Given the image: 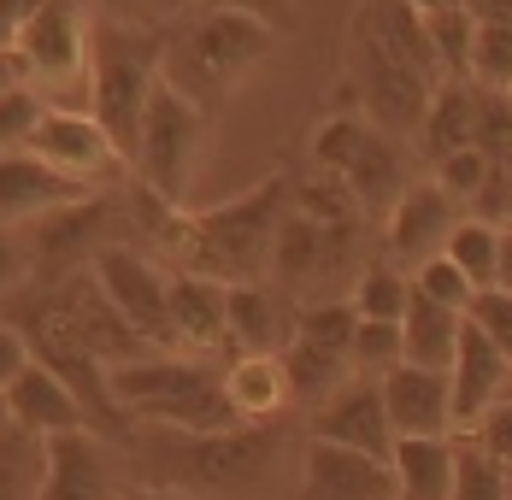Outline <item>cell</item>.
I'll return each mask as SVG.
<instances>
[{
	"instance_id": "cell-1",
	"label": "cell",
	"mask_w": 512,
	"mask_h": 500,
	"mask_svg": "<svg viewBox=\"0 0 512 500\" xmlns=\"http://www.w3.org/2000/svg\"><path fill=\"white\" fill-rule=\"evenodd\" d=\"M283 424H230V430H165L136 424L124 442L130 483L177 489L189 500H259L283 471Z\"/></svg>"
},
{
	"instance_id": "cell-2",
	"label": "cell",
	"mask_w": 512,
	"mask_h": 500,
	"mask_svg": "<svg viewBox=\"0 0 512 500\" xmlns=\"http://www.w3.org/2000/svg\"><path fill=\"white\" fill-rule=\"evenodd\" d=\"M365 236H371V224H365L359 200L330 171L295 177V195H289V212L277 224V248H271V283L295 306L348 300L354 277L371 265Z\"/></svg>"
},
{
	"instance_id": "cell-3",
	"label": "cell",
	"mask_w": 512,
	"mask_h": 500,
	"mask_svg": "<svg viewBox=\"0 0 512 500\" xmlns=\"http://www.w3.org/2000/svg\"><path fill=\"white\" fill-rule=\"evenodd\" d=\"M289 195H295V171H265L254 189L218 200L206 212H183L171 242H165V259L177 271H195V277H212V283H259L271 271V248H277V224L289 212Z\"/></svg>"
},
{
	"instance_id": "cell-4",
	"label": "cell",
	"mask_w": 512,
	"mask_h": 500,
	"mask_svg": "<svg viewBox=\"0 0 512 500\" xmlns=\"http://www.w3.org/2000/svg\"><path fill=\"white\" fill-rule=\"evenodd\" d=\"M271 53H277V24L271 18H254V12H201L189 24H171L159 83H171L177 95H189L195 106L212 112L218 100L236 95Z\"/></svg>"
},
{
	"instance_id": "cell-5",
	"label": "cell",
	"mask_w": 512,
	"mask_h": 500,
	"mask_svg": "<svg viewBox=\"0 0 512 500\" xmlns=\"http://www.w3.org/2000/svg\"><path fill=\"white\" fill-rule=\"evenodd\" d=\"M165 36L171 30H136V24H95V48H89V112L101 124L112 159L130 171L136 136H142V112L159 89V65H165Z\"/></svg>"
},
{
	"instance_id": "cell-6",
	"label": "cell",
	"mask_w": 512,
	"mask_h": 500,
	"mask_svg": "<svg viewBox=\"0 0 512 500\" xmlns=\"http://www.w3.org/2000/svg\"><path fill=\"white\" fill-rule=\"evenodd\" d=\"M112 400L130 424H165V430H230L242 424L224 395V365L189 359V353H148L136 365L112 371Z\"/></svg>"
},
{
	"instance_id": "cell-7",
	"label": "cell",
	"mask_w": 512,
	"mask_h": 500,
	"mask_svg": "<svg viewBox=\"0 0 512 500\" xmlns=\"http://www.w3.org/2000/svg\"><path fill=\"white\" fill-rule=\"evenodd\" d=\"M307 153H312L318 171H330V177L359 200V212H365L371 230H383V218L395 212V200L418 183L407 148H401V136L377 130L371 118H359V112H348V106L330 112V118L312 130Z\"/></svg>"
},
{
	"instance_id": "cell-8",
	"label": "cell",
	"mask_w": 512,
	"mask_h": 500,
	"mask_svg": "<svg viewBox=\"0 0 512 500\" xmlns=\"http://www.w3.org/2000/svg\"><path fill=\"white\" fill-rule=\"evenodd\" d=\"M89 48H95V18H89V0H42L18 42L12 59L24 71V89H36L42 106H65V89H89Z\"/></svg>"
},
{
	"instance_id": "cell-9",
	"label": "cell",
	"mask_w": 512,
	"mask_h": 500,
	"mask_svg": "<svg viewBox=\"0 0 512 500\" xmlns=\"http://www.w3.org/2000/svg\"><path fill=\"white\" fill-rule=\"evenodd\" d=\"M436 83L424 71H412L407 59L383 53L365 30H348V59H342V106L371 118L389 136H418L424 112H430Z\"/></svg>"
},
{
	"instance_id": "cell-10",
	"label": "cell",
	"mask_w": 512,
	"mask_h": 500,
	"mask_svg": "<svg viewBox=\"0 0 512 500\" xmlns=\"http://www.w3.org/2000/svg\"><path fill=\"white\" fill-rule=\"evenodd\" d=\"M212 112L195 106L189 95H177L171 83H159L148 112H142V136H136V159H130V177L142 189H154L159 200L183 206L189 200V177L201 165V148H206V124Z\"/></svg>"
},
{
	"instance_id": "cell-11",
	"label": "cell",
	"mask_w": 512,
	"mask_h": 500,
	"mask_svg": "<svg viewBox=\"0 0 512 500\" xmlns=\"http://www.w3.org/2000/svg\"><path fill=\"white\" fill-rule=\"evenodd\" d=\"M354 306L348 300H312L301 306V324H295V342L277 353L283 359V377H289V400L295 406H318L330 400L348 377V348H354Z\"/></svg>"
},
{
	"instance_id": "cell-12",
	"label": "cell",
	"mask_w": 512,
	"mask_h": 500,
	"mask_svg": "<svg viewBox=\"0 0 512 500\" xmlns=\"http://www.w3.org/2000/svg\"><path fill=\"white\" fill-rule=\"evenodd\" d=\"M18 236H24V253H30V283H65V277L89 271L106 242H118V200L89 195L77 206H59L48 218H36Z\"/></svg>"
},
{
	"instance_id": "cell-13",
	"label": "cell",
	"mask_w": 512,
	"mask_h": 500,
	"mask_svg": "<svg viewBox=\"0 0 512 500\" xmlns=\"http://www.w3.org/2000/svg\"><path fill=\"white\" fill-rule=\"evenodd\" d=\"M89 277L101 283V295L118 306V318L148 342L154 353H171V318H165V289L171 271H159V259L136 242H106L89 265Z\"/></svg>"
},
{
	"instance_id": "cell-14",
	"label": "cell",
	"mask_w": 512,
	"mask_h": 500,
	"mask_svg": "<svg viewBox=\"0 0 512 500\" xmlns=\"http://www.w3.org/2000/svg\"><path fill=\"white\" fill-rule=\"evenodd\" d=\"M118 471H124L118 442H106L101 430L48 436L42 442V495L36 500H124Z\"/></svg>"
},
{
	"instance_id": "cell-15",
	"label": "cell",
	"mask_w": 512,
	"mask_h": 500,
	"mask_svg": "<svg viewBox=\"0 0 512 500\" xmlns=\"http://www.w3.org/2000/svg\"><path fill=\"white\" fill-rule=\"evenodd\" d=\"M460 218H465L460 200L442 195L436 177H418L407 195L395 200V212L383 218V259L401 265V271L412 277L424 259H436V253L448 248V236H454Z\"/></svg>"
},
{
	"instance_id": "cell-16",
	"label": "cell",
	"mask_w": 512,
	"mask_h": 500,
	"mask_svg": "<svg viewBox=\"0 0 512 500\" xmlns=\"http://www.w3.org/2000/svg\"><path fill=\"white\" fill-rule=\"evenodd\" d=\"M312 442H336V448L371 453V459H389L395 448V430H389V406H383V389L371 377H348L330 400H318L307 418Z\"/></svg>"
},
{
	"instance_id": "cell-17",
	"label": "cell",
	"mask_w": 512,
	"mask_h": 500,
	"mask_svg": "<svg viewBox=\"0 0 512 500\" xmlns=\"http://www.w3.org/2000/svg\"><path fill=\"white\" fill-rule=\"evenodd\" d=\"M89 195H95V183L53 171L36 153H24V148L0 153V230H30L36 218H48L59 206H77Z\"/></svg>"
},
{
	"instance_id": "cell-18",
	"label": "cell",
	"mask_w": 512,
	"mask_h": 500,
	"mask_svg": "<svg viewBox=\"0 0 512 500\" xmlns=\"http://www.w3.org/2000/svg\"><path fill=\"white\" fill-rule=\"evenodd\" d=\"M295 500H395V471H389V459H371V453L307 436Z\"/></svg>"
},
{
	"instance_id": "cell-19",
	"label": "cell",
	"mask_w": 512,
	"mask_h": 500,
	"mask_svg": "<svg viewBox=\"0 0 512 500\" xmlns=\"http://www.w3.org/2000/svg\"><path fill=\"white\" fill-rule=\"evenodd\" d=\"M512 389V365L501 359V348L465 318L460 348H454V365H448V406H454V436H471L489 406Z\"/></svg>"
},
{
	"instance_id": "cell-20",
	"label": "cell",
	"mask_w": 512,
	"mask_h": 500,
	"mask_svg": "<svg viewBox=\"0 0 512 500\" xmlns=\"http://www.w3.org/2000/svg\"><path fill=\"white\" fill-rule=\"evenodd\" d=\"M24 153H36L42 165L65 171V177H83V183H95L101 165H118L89 106H42V118L24 136Z\"/></svg>"
},
{
	"instance_id": "cell-21",
	"label": "cell",
	"mask_w": 512,
	"mask_h": 500,
	"mask_svg": "<svg viewBox=\"0 0 512 500\" xmlns=\"http://www.w3.org/2000/svg\"><path fill=\"white\" fill-rule=\"evenodd\" d=\"M53 295H59V312L71 318V330L95 348L106 371H118V365H136V359H148V342L118 318V306L101 295V283L89 277V271H77V277H65V283H53Z\"/></svg>"
},
{
	"instance_id": "cell-22",
	"label": "cell",
	"mask_w": 512,
	"mask_h": 500,
	"mask_svg": "<svg viewBox=\"0 0 512 500\" xmlns=\"http://www.w3.org/2000/svg\"><path fill=\"white\" fill-rule=\"evenodd\" d=\"M230 289L195 277V271H171V289H165V318H171V353H189L206 359L212 348H230V312H224Z\"/></svg>"
},
{
	"instance_id": "cell-23",
	"label": "cell",
	"mask_w": 512,
	"mask_h": 500,
	"mask_svg": "<svg viewBox=\"0 0 512 500\" xmlns=\"http://www.w3.org/2000/svg\"><path fill=\"white\" fill-rule=\"evenodd\" d=\"M0 406H6V424H18V430H30V436H71V430H95L89 424V412L77 406V395L53 377L48 365H24L6 389H0Z\"/></svg>"
},
{
	"instance_id": "cell-24",
	"label": "cell",
	"mask_w": 512,
	"mask_h": 500,
	"mask_svg": "<svg viewBox=\"0 0 512 500\" xmlns=\"http://www.w3.org/2000/svg\"><path fill=\"white\" fill-rule=\"evenodd\" d=\"M230 353H277L295 342V324H301V306L283 295L277 283H230Z\"/></svg>"
},
{
	"instance_id": "cell-25",
	"label": "cell",
	"mask_w": 512,
	"mask_h": 500,
	"mask_svg": "<svg viewBox=\"0 0 512 500\" xmlns=\"http://www.w3.org/2000/svg\"><path fill=\"white\" fill-rule=\"evenodd\" d=\"M389 406V430L395 436H454V406H448V371H424V365H395L383 383Z\"/></svg>"
},
{
	"instance_id": "cell-26",
	"label": "cell",
	"mask_w": 512,
	"mask_h": 500,
	"mask_svg": "<svg viewBox=\"0 0 512 500\" xmlns=\"http://www.w3.org/2000/svg\"><path fill=\"white\" fill-rule=\"evenodd\" d=\"M224 395H230L242 424H277L295 406L289 400V377H283V359H271V353H236L224 365Z\"/></svg>"
},
{
	"instance_id": "cell-27",
	"label": "cell",
	"mask_w": 512,
	"mask_h": 500,
	"mask_svg": "<svg viewBox=\"0 0 512 500\" xmlns=\"http://www.w3.org/2000/svg\"><path fill=\"white\" fill-rule=\"evenodd\" d=\"M389 471H395V500H448V489H454V436H395Z\"/></svg>"
},
{
	"instance_id": "cell-28",
	"label": "cell",
	"mask_w": 512,
	"mask_h": 500,
	"mask_svg": "<svg viewBox=\"0 0 512 500\" xmlns=\"http://www.w3.org/2000/svg\"><path fill=\"white\" fill-rule=\"evenodd\" d=\"M460 330H465V312H448L436 300L412 295L407 312H401V359L424 365V371H448L454 348H460Z\"/></svg>"
},
{
	"instance_id": "cell-29",
	"label": "cell",
	"mask_w": 512,
	"mask_h": 500,
	"mask_svg": "<svg viewBox=\"0 0 512 500\" xmlns=\"http://www.w3.org/2000/svg\"><path fill=\"white\" fill-rule=\"evenodd\" d=\"M471 106H477V89H471V83H460V77H442V83H436L430 112H424V124H418V148H424L430 165L448 159V153H460V148H471Z\"/></svg>"
},
{
	"instance_id": "cell-30",
	"label": "cell",
	"mask_w": 512,
	"mask_h": 500,
	"mask_svg": "<svg viewBox=\"0 0 512 500\" xmlns=\"http://www.w3.org/2000/svg\"><path fill=\"white\" fill-rule=\"evenodd\" d=\"M412 300V277L401 265H389L383 253L365 265L354 277V289H348V306H354V318H371V324H401V312H407Z\"/></svg>"
},
{
	"instance_id": "cell-31",
	"label": "cell",
	"mask_w": 512,
	"mask_h": 500,
	"mask_svg": "<svg viewBox=\"0 0 512 500\" xmlns=\"http://www.w3.org/2000/svg\"><path fill=\"white\" fill-rule=\"evenodd\" d=\"M442 253H448L465 277H471V289H477V295H483V289H495V271H501V230H495V224H483V218H460Z\"/></svg>"
},
{
	"instance_id": "cell-32",
	"label": "cell",
	"mask_w": 512,
	"mask_h": 500,
	"mask_svg": "<svg viewBox=\"0 0 512 500\" xmlns=\"http://www.w3.org/2000/svg\"><path fill=\"white\" fill-rule=\"evenodd\" d=\"M448 500H507V465L477 436H454V489Z\"/></svg>"
},
{
	"instance_id": "cell-33",
	"label": "cell",
	"mask_w": 512,
	"mask_h": 500,
	"mask_svg": "<svg viewBox=\"0 0 512 500\" xmlns=\"http://www.w3.org/2000/svg\"><path fill=\"white\" fill-rule=\"evenodd\" d=\"M477 89V83H471ZM471 148L489 159V171H512V100L507 89H477L471 106Z\"/></svg>"
},
{
	"instance_id": "cell-34",
	"label": "cell",
	"mask_w": 512,
	"mask_h": 500,
	"mask_svg": "<svg viewBox=\"0 0 512 500\" xmlns=\"http://www.w3.org/2000/svg\"><path fill=\"white\" fill-rule=\"evenodd\" d=\"M42 495V436L6 424L0 430V500H36Z\"/></svg>"
},
{
	"instance_id": "cell-35",
	"label": "cell",
	"mask_w": 512,
	"mask_h": 500,
	"mask_svg": "<svg viewBox=\"0 0 512 500\" xmlns=\"http://www.w3.org/2000/svg\"><path fill=\"white\" fill-rule=\"evenodd\" d=\"M465 83H477V89H512V24H477L471 30Z\"/></svg>"
},
{
	"instance_id": "cell-36",
	"label": "cell",
	"mask_w": 512,
	"mask_h": 500,
	"mask_svg": "<svg viewBox=\"0 0 512 500\" xmlns=\"http://www.w3.org/2000/svg\"><path fill=\"white\" fill-rule=\"evenodd\" d=\"M348 365H354V377L383 383V377L401 365V324H371V318H359V324H354V348H348Z\"/></svg>"
},
{
	"instance_id": "cell-37",
	"label": "cell",
	"mask_w": 512,
	"mask_h": 500,
	"mask_svg": "<svg viewBox=\"0 0 512 500\" xmlns=\"http://www.w3.org/2000/svg\"><path fill=\"white\" fill-rule=\"evenodd\" d=\"M424 30H430V48L442 59V77H460L465 83V59H471V30H477V18H471L465 6H448V12H436V18H424Z\"/></svg>"
},
{
	"instance_id": "cell-38",
	"label": "cell",
	"mask_w": 512,
	"mask_h": 500,
	"mask_svg": "<svg viewBox=\"0 0 512 500\" xmlns=\"http://www.w3.org/2000/svg\"><path fill=\"white\" fill-rule=\"evenodd\" d=\"M412 295L436 300V306H448V312H465V306L477 300V289H471V277H465L448 253H436V259H424V265L412 271Z\"/></svg>"
},
{
	"instance_id": "cell-39",
	"label": "cell",
	"mask_w": 512,
	"mask_h": 500,
	"mask_svg": "<svg viewBox=\"0 0 512 500\" xmlns=\"http://www.w3.org/2000/svg\"><path fill=\"white\" fill-rule=\"evenodd\" d=\"M430 177H436V189L448 200H460V206H471V195L483 189V177H489V159L477 148H460V153H448V159H436L430 165Z\"/></svg>"
},
{
	"instance_id": "cell-40",
	"label": "cell",
	"mask_w": 512,
	"mask_h": 500,
	"mask_svg": "<svg viewBox=\"0 0 512 500\" xmlns=\"http://www.w3.org/2000/svg\"><path fill=\"white\" fill-rule=\"evenodd\" d=\"M183 6L189 0H89V12H101L106 24H136V30H171Z\"/></svg>"
},
{
	"instance_id": "cell-41",
	"label": "cell",
	"mask_w": 512,
	"mask_h": 500,
	"mask_svg": "<svg viewBox=\"0 0 512 500\" xmlns=\"http://www.w3.org/2000/svg\"><path fill=\"white\" fill-rule=\"evenodd\" d=\"M465 318H471V324L501 348V359L512 365V295L507 289H483V295L465 306Z\"/></svg>"
},
{
	"instance_id": "cell-42",
	"label": "cell",
	"mask_w": 512,
	"mask_h": 500,
	"mask_svg": "<svg viewBox=\"0 0 512 500\" xmlns=\"http://www.w3.org/2000/svg\"><path fill=\"white\" fill-rule=\"evenodd\" d=\"M42 118V95L36 89H6L0 95V153H12V148H24V136H30V124Z\"/></svg>"
},
{
	"instance_id": "cell-43",
	"label": "cell",
	"mask_w": 512,
	"mask_h": 500,
	"mask_svg": "<svg viewBox=\"0 0 512 500\" xmlns=\"http://www.w3.org/2000/svg\"><path fill=\"white\" fill-rule=\"evenodd\" d=\"M507 212H512V171H489L483 189H477L471 206H465V218H483V224L507 230Z\"/></svg>"
},
{
	"instance_id": "cell-44",
	"label": "cell",
	"mask_w": 512,
	"mask_h": 500,
	"mask_svg": "<svg viewBox=\"0 0 512 500\" xmlns=\"http://www.w3.org/2000/svg\"><path fill=\"white\" fill-rule=\"evenodd\" d=\"M471 436H477L483 448L495 453L501 465H507V459H512V395H501V400H495V406H489V418H483V424H477Z\"/></svg>"
},
{
	"instance_id": "cell-45",
	"label": "cell",
	"mask_w": 512,
	"mask_h": 500,
	"mask_svg": "<svg viewBox=\"0 0 512 500\" xmlns=\"http://www.w3.org/2000/svg\"><path fill=\"white\" fill-rule=\"evenodd\" d=\"M24 277H30V253H24V236H18V230H0V300L12 295Z\"/></svg>"
},
{
	"instance_id": "cell-46",
	"label": "cell",
	"mask_w": 512,
	"mask_h": 500,
	"mask_svg": "<svg viewBox=\"0 0 512 500\" xmlns=\"http://www.w3.org/2000/svg\"><path fill=\"white\" fill-rule=\"evenodd\" d=\"M24 365H30V348H24V336H18V330L0 318V389H6V383L24 371Z\"/></svg>"
},
{
	"instance_id": "cell-47",
	"label": "cell",
	"mask_w": 512,
	"mask_h": 500,
	"mask_svg": "<svg viewBox=\"0 0 512 500\" xmlns=\"http://www.w3.org/2000/svg\"><path fill=\"white\" fill-rule=\"evenodd\" d=\"M36 6H42V0H0V53H12L18 30H24V18H30Z\"/></svg>"
},
{
	"instance_id": "cell-48",
	"label": "cell",
	"mask_w": 512,
	"mask_h": 500,
	"mask_svg": "<svg viewBox=\"0 0 512 500\" xmlns=\"http://www.w3.org/2000/svg\"><path fill=\"white\" fill-rule=\"evenodd\" d=\"M201 12H254V18H271L277 24V12H283V0H195Z\"/></svg>"
},
{
	"instance_id": "cell-49",
	"label": "cell",
	"mask_w": 512,
	"mask_h": 500,
	"mask_svg": "<svg viewBox=\"0 0 512 500\" xmlns=\"http://www.w3.org/2000/svg\"><path fill=\"white\" fill-rule=\"evenodd\" d=\"M477 24H512V0H460Z\"/></svg>"
},
{
	"instance_id": "cell-50",
	"label": "cell",
	"mask_w": 512,
	"mask_h": 500,
	"mask_svg": "<svg viewBox=\"0 0 512 500\" xmlns=\"http://www.w3.org/2000/svg\"><path fill=\"white\" fill-rule=\"evenodd\" d=\"M495 289L512 295V230H501V271H495Z\"/></svg>"
},
{
	"instance_id": "cell-51",
	"label": "cell",
	"mask_w": 512,
	"mask_h": 500,
	"mask_svg": "<svg viewBox=\"0 0 512 500\" xmlns=\"http://www.w3.org/2000/svg\"><path fill=\"white\" fill-rule=\"evenodd\" d=\"M124 500H189V495H177V489H148V483H130V489H124Z\"/></svg>"
},
{
	"instance_id": "cell-52",
	"label": "cell",
	"mask_w": 512,
	"mask_h": 500,
	"mask_svg": "<svg viewBox=\"0 0 512 500\" xmlns=\"http://www.w3.org/2000/svg\"><path fill=\"white\" fill-rule=\"evenodd\" d=\"M18 83H24L18 59H12V53H0V95H6V89H18Z\"/></svg>"
},
{
	"instance_id": "cell-53",
	"label": "cell",
	"mask_w": 512,
	"mask_h": 500,
	"mask_svg": "<svg viewBox=\"0 0 512 500\" xmlns=\"http://www.w3.org/2000/svg\"><path fill=\"white\" fill-rule=\"evenodd\" d=\"M407 6L418 18H436V12H448V6H460V0H407Z\"/></svg>"
},
{
	"instance_id": "cell-54",
	"label": "cell",
	"mask_w": 512,
	"mask_h": 500,
	"mask_svg": "<svg viewBox=\"0 0 512 500\" xmlns=\"http://www.w3.org/2000/svg\"><path fill=\"white\" fill-rule=\"evenodd\" d=\"M507 500H512V459H507Z\"/></svg>"
},
{
	"instance_id": "cell-55",
	"label": "cell",
	"mask_w": 512,
	"mask_h": 500,
	"mask_svg": "<svg viewBox=\"0 0 512 500\" xmlns=\"http://www.w3.org/2000/svg\"><path fill=\"white\" fill-rule=\"evenodd\" d=\"M0 430H6V406H0Z\"/></svg>"
},
{
	"instance_id": "cell-56",
	"label": "cell",
	"mask_w": 512,
	"mask_h": 500,
	"mask_svg": "<svg viewBox=\"0 0 512 500\" xmlns=\"http://www.w3.org/2000/svg\"><path fill=\"white\" fill-rule=\"evenodd\" d=\"M507 230H512V212H507Z\"/></svg>"
},
{
	"instance_id": "cell-57",
	"label": "cell",
	"mask_w": 512,
	"mask_h": 500,
	"mask_svg": "<svg viewBox=\"0 0 512 500\" xmlns=\"http://www.w3.org/2000/svg\"><path fill=\"white\" fill-rule=\"evenodd\" d=\"M507 100H512V89H507Z\"/></svg>"
},
{
	"instance_id": "cell-58",
	"label": "cell",
	"mask_w": 512,
	"mask_h": 500,
	"mask_svg": "<svg viewBox=\"0 0 512 500\" xmlns=\"http://www.w3.org/2000/svg\"><path fill=\"white\" fill-rule=\"evenodd\" d=\"M507 395H512V389H507Z\"/></svg>"
}]
</instances>
